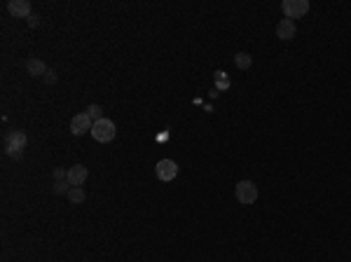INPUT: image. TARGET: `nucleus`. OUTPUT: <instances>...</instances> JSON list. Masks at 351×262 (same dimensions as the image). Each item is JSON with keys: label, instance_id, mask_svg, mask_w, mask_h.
I'll list each match as a JSON object with an SVG mask.
<instances>
[{"label": "nucleus", "instance_id": "obj_1", "mask_svg": "<svg viewBox=\"0 0 351 262\" xmlns=\"http://www.w3.org/2000/svg\"><path fill=\"white\" fill-rule=\"evenodd\" d=\"M26 145H28V138L24 131H10V134L5 136V152H7V157H12V159H21Z\"/></svg>", "mask_w": 351, "mask_h": 262}, {"label": "nucleus", "instance_id": "obj_2", "mask_svg": "<svg viewBox=\"0 0 351 262\" xmlns=\"http://www.w3.org/2000/svg\"><path fill=\"white\" fill-rule=\"evenodd\" d=\"M92 136H94V141L99 143H110L113 138L117 136V129H115V122L108 120V117H101V120L94 122V127H92Z\"/></svg>", "mask_w": 351, "mask_h": 262}, {"label": "nucleus", "instance_id": "obj_3", "mask_svg": "<svg viewBox=\"0 0 351 262\" xmlns=\"http://www.w3.org/2000/svg\"><path fill=\"white\" fill-rule=\"evenodd\" d=\"M236 199L241 204H255L257 202V185L253 181H239L236 183V190H234Z\"/></svg>", "mask_w": 351, "mask_h": 262}, {"label": "nucleus", "instance_id": "obj_4", "mask_svg": "<svg viewBox=\"0 0 351 262\" xmlns=\"http://www.w3.org/2000/svg\"><path fill=\"white\" fill-rule=\"evenodd\" d=\"M284 14L286 19H300L309 12V3L307 0H284Z\"/></svg>", "mask_w": 351, "mask_h": 262}, {"label": "nucleus", "instance_id": "obj_5", "mask_svg": "<svg viewBox=\"0 0 351 262\" xmlns=\"http://www.w3.org/2000/svg\"><path fill=\"white\" fill-rule=\"evenodd\" d=\"M155 173H157L159 181L169 183V181H173L176 176H178V164H176L173 159H159V161H157V166H155Z\"/></svg>", "mask_w": 351, "mask_h": 262}, {"label": "nucleus", "instance_id": "obj_6", "mask_svg": "<svg viewBox=\"0 0 351 262\" xmlns=\"http://www.w3.org/2000/svg\"><path fill=\"white\" fill-rule=\"evenodd\" d=\"M92 127H94V122H92V117H89L87 113H77L73 120H70V131H73L75 136L87 134V131H92Z\"/></svg>", "mask_w": 351, "mask_h": 262}, {"label": "nucleus", "instance_id": "obj_7", "mask_svg": "<svg viewBox=\"0 0 351 262\" xmlns=\"http://www.w3.org/2000/svg\"><path fill=\"white\" fill-rule=\"evenodd\" d=\"M87 166L84 164H75V166L68 168V183L73 185V188H80V185H84V181H87Z\"/></svg>", "mask_w": 351, "mask_h": 262}, {"label": "nucleus", "instance_id": "obj_8", "mask_svg": "<svg viewBox=\"0 0 351 262\" xmlns=\"http://www.w3.org/2000/svg\"><path fill=\"white\" fill-rule=\"evenodd\" d=\"M7 12L12 17H31V3L28 0H10L7 3Z\"/></svg>", "mask_w": 351, "mask_h": 262}, {"label": "nucleus", "instance_id": "obj_9", "mask_svg": "<svg viewBox=\"0 0 351 262\" xmlns=\"http://www.w3.org/2000/svg\"><path fill=\"white\" fill-rule=\"evenodd\" d=\"M295 21L293 19H281L277 24V38H281V40H293L295 38Z\"/></svg>", "mask_w": 351, "mask_h": 262}, {"label": "nucleus", "instance_id": "obj_10", "mask_svg": "<svg viewBox=\"0 0 351 262\" xmlns=\"http://www.w3.org/2000/svg\"><path fill=\"white\" fill-rule=\"evenodd\" d=\"M26 70H28V75H33V77H45V75H47V66H45L40 59H28Z\"/></svg>", "mask_w": 351, "mask_h": 262}, {"label": "nucleus", "instance_id": "obj_11", "mask_svg": "<svg viewBox=\"0 0 351 262\" xmlns=\"http://www.w3.org/2000/svg\"><path fill=\"white\" fill-rule=\"evenodd\" d=\"M213 80H216V89H220V92L230 89V77H227V73H223V70H216V73H213Z\"/></svg>", "mask_w": 351, "mask_h": 262}, {"label": "nucleus", "instance_id": "obj_12", "mask_svg": "<svg viewBox=\"0 0 351 262\" xmlns=\"http://www.w3.org/2000/svg\"><path fill=\"white\" fill-rule=\"evenodd\" d=\"M234 63H236V68H241V70H248L250 63H253V59H250V54L239 52V54L234 56Z\"/></svg>", "mask_w": 351, "mask_h": 262}, {"label": "nucleus", "instance_id": "obj_13", "mask_svg": "<svg viewBox=\"0 0 351 262\" xmlns=\"http://www.w3.org/2000/svg\"><path fill=\"white\" fill-rule=\"evenodd\" d=\"M68 199L73 204H82L84 199H87V195H84V190L82 188H70L68 190Z\"/></svg>", "mask_w": 351, "mask_h": 262}, {"label": "nucleus", "instance_id": "obj_14", "mask_svg": "<svg viewBox=\"0 0 351 262\" xmlns=\"http://www.w3.org/2000/svg\"><path fill=\"white\" fill-rule=\"evenodd\" d=\"M73 188L70 183H68V178L66 181H56L54 183V195H68V190Z\"/></svg>", "mask_w": 351, "mask_h": 262}, {"label": "nucleus", "instance_id": "obj_15", "mask_svg": "<svg viewBox=\"0 0 351 262\" xmlns=\"http://www.w3.org/2000/svg\"><path fill=\"white\" fill-rule=\"evenodd\" d=\"M101 113H103V108H101V106H96V103H92V106L87 108V115H89V117H92V122L101 120V117H103Z\"/></svg>", "mask_w": 351, "mask_h": 262}, {"label": "nucleus", "instance_id": "obj_16", "mask_svg": "<svg viewBox=\"0 0 351 262\" xmlns=\"http://www.w3.org/2000/svg\"><path fill=\"white\" fill-rule=\"evenodd\" d=\"M54 178H56V181H66V178H68V168H54Z\"/></svg>", "mask_w": 351, "mask_h": 262}, {"label": "nucleus", "instance_id": "obj_17", "mask_svg": "<svg viewBox=\"0 0 351 262\" xmlns=\"http://www.w3.org/2000/svg\"><path fill=\"white\" fill-rule=\"evenodd\" d=\"M42 80L47 82V84H54V82H56V73H54V70H47V75H45Z\"/></svg>", "mask_w": 351, "mask_h": 262}, {"label": "nucleus", "instance_id": "obj_18", "mask_svg": "<svg viewBox=\"0 0 351 262\" xmlns=\"http://www.w3.org/2000/svg\"><path fill=\"white\" fill-rule=\"evenodd\" d=\"M38 24H40V21H38V17H35V14H31V17H28V26H31V28H35V26H38Z\"/></svg>", "mask_w": 351, "mask_h": 262}]
</instances>
